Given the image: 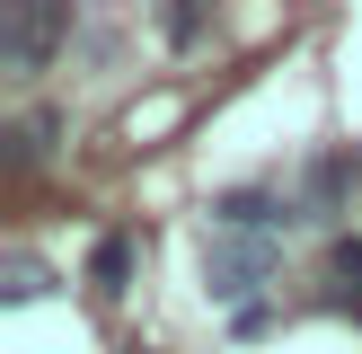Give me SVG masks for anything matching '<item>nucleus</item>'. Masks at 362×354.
<instances>
[{
	"label": "nucleus",
	"instance_id": "f257e3e1",
	"mask_svg": "<svg viewBox=\"0 0 362 354\" xmlns=\"http://www.w3.org/2000/svg\"><path fill=\"white\" fill-rule=\"evenodd\" d=\"M283 275V239H257V230H212L204 239V292L230 301V319L257 310V292Z\"/></svg>",
	"mask_w": 362,
	"mask_h": 354
},
{
	"label": "nucleus",
	"instance_id": "f03ea898",
	"mask_svg": "<svg viewBox=\"0 0 362 354\" xmlns=\"http://www.w3.org/2000/svg\"><path fill=\"white\" fill-rule=\"evenodd\" d=\"M53 45H71V9H53V0L0 18V71H9V80H35V71L53 62Z\"/></svg>",
	"mask_w": 362,
	"mask_h": 354
},
{
	"label": "nucleus",
	"instance_id": "7ed1b4c3",
	"mask_svg": "<svg viewBox=\"0 0 362 354\" xmlns=\"http://www.w3.org/2000/svg\"><path fill=\"white\" fill-rule=\"evenodd\" d=\"M292 222H300V204H292V195H274V186H221V195H212V230H257V239H283Z\"/></svg>",
	"mask_w": 362,
	"mask_h": 354
},
{
	"label": "nucleus",
	"instance_id": "20e7f679",
	"mask_svg": "<svg viewBox=\"0 0 362 354\" xmlns=\"http://www.w3.org/2000/svg\"><path fill=\"white\" fill-rule=\"evenodd\" d=\"M141 257H151V239H141V230H106V239L88 248V283H98L106 301H115V292H133Z\"/></svg>",
	"mask_w": 362,
	"mask_h": 354
},
{
	"label": "nucleus",
	"instance_id": "39448f33",
	"mask_svg": "<svg viewBox=\"0 0 362 354\" xmlns=\"http://www.w3.org/2000/svg\"><path fill=\"white\" fill-rule=\"evenodd\" d=\"M354 195V159H310L300 169V222H336Z\"/></svg>",
	"mask_w": 362,
	"mask_h": 354
},
{
	"label": "nucleus",
	"instance_id": "423d86ee",
	"mask_svg": "<svg viewBox=\"0 0 362 354\" xmlns=\"http://www.w3.org/2000/svg\"><path fill=\"white\" fill-rule=\"evenodd\" d=\"M53 142H62V106H35V115H18L9 133H0V169H27V159H45Z\"/></svg>",
	"mask_w": 362,
	"mask_h": 354
},
{
	"label": "nucleus",
	"instance_id": "0eeeda50",
	"mask_svg": "<svg viewBox=\"0 0 362 354\" xmlns=\"http://www.w3.org/2000/svg\"><path fill=\"white\" fill-rule=\"evenodd\" d=\"M45 292H53L45 257H0V301H45Z\"/></svg>",
	"mask_w": 362,
	"mask_h": 354
},
{
	"label": "nucleus",
	"instance_id": "6e6552de",
	"mask_svg": "<svg viewBox=\"0 0 362 354\" xmlns=\"http://www.w3.org/2000/svg\"><path fill=\"white\" fill-rule=\"evenodd\" d=\"M327 275L345 283V292H362V239H336L327 248Z\"/></svg>",
	"mask_w": 362,
	"mask_h": 354
},
{
	"label": "nucleus",
	"instance_id": "1a4fd4ad",
	"mask_svg": "<svg viewBox=\"0 0 362 354\" xmlns=\"http://www.w3.org/2000/svg\"><path fill=\"white\" fill-rule=\"evenodd\" d=\"M159 27H168V45H194V35H204V9H168Z\"/></svg>",
	"mask_w": 362,
	"mask_h": 354
},
{
	"label": "nucleus",
	"instance_id": "9d476101",
	"mask_svg": "<svg viewBox=\"0 0 362 354\" xmlns=\"http://www.w3.org/2000/svg\"><path fill=\"white\" fill-rule=\"evenodd\" d=\"M354 204H362V159H354Z\"/></svg>",
	"mask_w": 362,
	"mask_h": 354
}]
</instances>
